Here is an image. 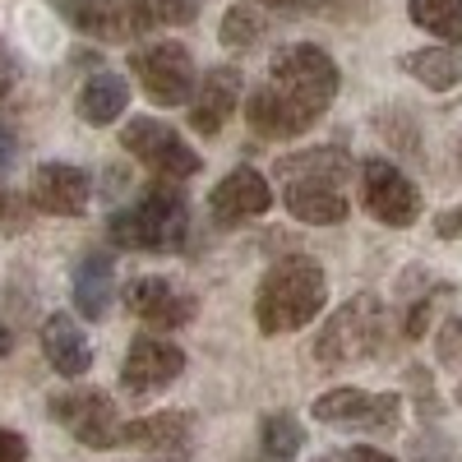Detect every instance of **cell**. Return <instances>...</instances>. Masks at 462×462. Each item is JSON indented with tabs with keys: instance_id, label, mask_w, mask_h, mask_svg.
I'll return each instance as SVG.
<instances>
[{
	"instance_id": "30",
	"label": "cell",
	"mask_w": 462,
	"mask_h": 462,
	"mask_svg": "<svg viewBox=\"0 0 462 462\" xmlns=\"http://www.w3.org/2000/svg\"><path fill=\"white\" fill-rule=\"evenodd\" d=\"M435 231H439L444 241L462 236V204H457V208H448V213H439V217H435Z\"/></svg>"
},
{
	"instance_id": "12",
	"label": "cell",
	"mask_w": 462,
	"mask_h": 462,
	"mask_svg": "<svg viewBox=\"0 0 462 462\" xmlns=\"http://www.w3.org/2000/svg\"><path fill=\"white\" fill-rule=\"evenodd\" d=\"M65 14L74 19V28L102 37V42H130L143 28H152L148 0H74Z\"/></svg>"
},
{
	"instance_id": "17",
	"label": "cell",
	"mask_w": 462,
	"mask_h": 462,
	"mask_svg": "<svg viewBox=\"0 0 462 462\" xmlns=\"http://www.w3.org/2000/svg\"><path fill=\"white\" fill-rule=\"evenodd\" d=\"M282 204L296 222H310V226H337L346 217L342 189L319 180H282Z\"/></svg>"
},
{
	"instance_id": "2",
	"label": "cell",
	"mask_w": 462,
	"mask_h": 462,
	"mask_svg": "<svg viewBox=\"0 0 462 462\" xmlns=\"http://www.w3.org/2000/svg\"><path fill=\"white\" fill-rule=\"evenodd\" d=\"M328 300V278L315 259L305 254H287L263 273L259 296H254V324L259 333L278 337V333H296L310 319H319Z\"/></svg>"
},
{
	"instance_id": "35",
	"label": "cell",
	"mask_w": 462,
	"mask_h": 462,
	"mask_svg": "<svg viewBox=\"0 0 462 462\" xmlns=\"http://www.w3.org/2000/svg\"><path fill=\"white\" fill-rule=\"evenodd\" d=\"M56 5H60V10H69V5H74V0H56Z\"/></svg>"
},
{
	"instance_id": "15",
	"label": "cell",
	"mask_w": 462,
	"mask_h": 462,
	"mask_svg": "<svg viewBox=\"0 0 462 462\" xmlns=\"http://www.w3.org/2000/svg\"><path fill=\"white\" fill-rule=\"evenodd\" d=\"M236 102H241V69L217 65V69L204 74V84L189 93V125H195L199 134H217L231 121Z\"/></svg>"
},
{
	"instance_id": "32",
	"label": "cell",
	"mask_w": 462,
	"mask_h": 462,
	"mask_svg": "<svg viewBox=\"0 0 462 462\" xmlns=\"http://www.w3.org/2000/svg\"><path fill=\"white\" fill-rule=\"evenodd\" d=\"M14 152H19V139H14V130H10L5 121H0V171L14 162Z\"/></svg>"
},
{
	"instance_id": "22",
	"label": "cell",
	"mask_w": 462,
	"mask_h": 462,
	"mask_svg": "<svg viewBox=\"0 0 462 462\" xmlns=\"http://www.w3.org/2000/svg\"><path fill=\"white\" fill-rule=\"evenodd\" d=\"M402 69L411 74V79H420L426 88L448 93V88L462 84V51L457 47H426V51L402 56Z\"/></svg>"
},
{
	"instance_id": "1",
	"label": "cell",
	"mask_w": 462,
	"mask_h": 462,
	"mask_svg": "<svg viewBox=\"0 0 462 462\" xmlns=\"http://www.w3.org/2000/svg\"><path fill=\"white\" fill-rule=\"evenodd\" d=\"M337 84V65L324 47L291 42L273 56L268 79L245 97V121L259 139H296L328 111Z\"/></svg>"
},
{
	"instance_id": "33",
	"label": "cell",
	"mask_w": 462,
	"mask_h": 462,
	"mask_svg": "<svg viewBox=\"0 0 462 462\" xmlns=\"http://www.w3.org/2000/svg\"><path fill=\"white\" fill-rule=\"evenodd\" d=\"M259 5H273V10H305V5H315V0H259Z\"/></svg>"
},
{
	"instance_id": "11",
	"label": "cell",
	"mask_w": 462,
	"mask_h": 462,
	"mask_svg": "<svg viewBox=\"0 0 462 462\" xmlns=\"http://www.w3.org/2000/svg\"><path fill=\"white\" fill-rule=\"evenodd\" d=\"M208 208H213V217H217L222 226L263 217L268 208H273V185H268V176L254 171V167H236V171H226V176L213 185Z\"/></svg>"
},
{
	"instance_id": "26",
	"label": "cell",
	"mask_w": 462,
	"mask_h": 462,
	"mask_svg": "<svg viewBox=\"0 0 462 462\" xmlns=\"http://www.w3.org/2000/svg\"><path fill=\"white\" fill-rule=\"evenodd\" d=\"M28 217H32L28 199L19 195V189L0 185V226H5V231H23V226H28Z\"/></svg>"
},
{
	"instance_id": "4",
	"label": "cell",
	"mask_w": 462,
	"mask_h": 462,
	"mask_svg": "<svg viewBox=\"0 0 462 462\" xmlns=\"http://www.w3.org/2000/svg\"><path fill=\"white\" fill-rule=\"evenodd\" d=\"M383 342V300L361 291L346 305H337V315L319 328L315 337V361L324 370H342V365H356L370 361Z\"/></svg>"
},
{
	"instance_id": "31",
	"label": "cell",
	"mask_w": 462,
	"mask_h": 462,
	"mask_svg": "<svg viewBox=\"0 0 462 462\" xmlns=\"http://www.w3.org/2000/svg\"><path fill=\"white\" fill-rule=\"evenodd\" d=\"M342 462H398V457L379 453V448H370V444H352V448L342 453Z\"/></svg>"
},
{
	"instance_id": "27",
	"label": "cell",
	"mask_w": 462,
	"mask_h": 462,
	"mask_svg": "<svg viewBox=\"0 0 462 462\" xmlns=\"http://www.w3.org/2000/svg\"><path fill=\"white\" fill-rule=\"evenodd\" d=\"M204 0H148V14L152 23H189L199 14Z\"/></svg>"
},
{
	"instance_id": "9",
	"label": "cell",
	"mask_w": 462,
	"mask_h": 462,
	"mask_svg": "<svg viewBox=\"0 0 462 462\" xmlns=\"http://www.w3.org/2000/svg\"><path fill=\"white\" fill-rule=\"evenodd\" d=\"M402 402L398 393H365V389H333L315 398V420L328 426H361V430H398Z\"/></svg>"
},
{
	"instance_id": "8",
	"label": "cell",
	"mask_w": 462,
	"mask_h": 462,
	"mask_svg": "<svg viewBox=\"0 0 462 462\" xmlns=\"http://www.w3.org/2000/svg\"><path fill=\"white\" fill-rule=\"evenodd\" d=\"M361 204L374 222L383 226H411L420 217V189L407 180V171H398L393 162L370 158L361 167Z\"/></svg>"
},
{
	"instance_id": "3",
	"label": "cell",
	"mask_w": 462,
	"mask_h": 462,
	"mask_svg": "<svg viewBox=\"0 0 462 462\" xmlns=\"http://www.w3.org/2000/svg\"><path fill=\"white\" fill-rule=\"evenodd\" d=\"M111 245L121 250H152V254H176L189 241V204L176 185H152L143 195L111 213L106 222Z\"/></svg>"
},
{
	"instance_id": "21",
	"label": "cell",
	"mask_w": 462,
	"mask_h": 462,
	"mask_svg": "<svg viewBox=\"0 0 462 462\" xmlns=\"http://www.w3.org/2000/svg\"><path fill=\"white\" fill-rule=\"evenodd\" d=\"M125 106H130V84H125V74H116V69H97L79 88V116L88 125H111Z\"/></svg>"
},
{
	"instance_id": "20",
	"label": "cell",
	"mask_w": 462,
	"mask_h": 462,
	"mask_svg": "<svg viewBox=\"0 0 462 462\" xmlns=\"http://www.w3.org/2000/svg\"><path fill=\"white\" fill-rule=\"evenodd\" d=\"M111 296H116V268H111V259L102 250L84 254L79 268H74V305H79V315L84 319H102Z\"/></svg>"
},
{
	"instance_id": "25",
	"label": "cell",
	"mask_w": 462,
	"mask_h": 462,
	"mask_svg": "<svg viewBox=\"0 0 462 462\" xmlns=\"http://www.w3.org/2000/svg\"><path fill=\"white\" fill-rule=\"evenodd\" d=\"M259 37H263V19L254 10H226V19H222V47L245 51V47L259 42Z\"/></svg>"
},
{
	"instance_id": "10",
	"label": "cell",
	"mask_w": 462,
	"mask_h": 462,
	"mask_svg": "<svg viewBox=\"0 0 462 462\" xmlns=\"http://www.w3.org/2000/svg\"><path fill=\"white\" fill-rule=\"evenodd\" d=\"M180 370H185V352H180V346L167 342V337L143 333V337L130 342V356L121 365V383H125V393L148 398V393L167 389L171 379H180Z\"/></svg>"
},
{
	"instance_id": "23",
	"label": "cell",
	"mask_w": 462,
	"mask_h": 462,
	"mask_svg": "<svg viewBox=\"0 0 462 462\" xmlns=\"http://www.w3.org/2000/svg\"><path fill=\"white\" fill-rule=\"evenodd\" d=\"M407 14L444 47H462V0H407Z\"/></svg>"
},
{
	"instance_id": "36",
	"label": "cell",
	"mask_w": 462,
	"mask_h": 462,
	"mask_svg": "<svg viewBox=\"0 0 462 462\" xmlns=\"http://www.w3.org/2000/svg\"><path fill=\"white\" fill-rule=\"evenodd\" d=\"M457 167H462V148H457Z\"/></svg>"
},
{
	"instance_id": "34",
	"label": "cell",
	"mask_w": 462,
	"mask_h": 462,
	"mask_svg": "<svg viewBox=\"0 0 462 462\" xmlns=\"http://www.w3.org/2000/svg\"><path fill=\"white\" fill-rule=\"evenodd\" d=\"M10 346H14V333H10L5 324H0V361H5V356H10Z\"/></svg>"
},
{
	"instance_id": "24",
	"label": "cell",
	"mask_w": 462,
	"mask_h": 462,
	"mask_svg": "<svg viewBox=\"0 0 462 462\" xmlns=\"http://www.w3.org/2000/svg\"><path fill=\"white\" fill-rule=\"evenodd\" d=\"M259 444H263V453H268V457L287 462V457H296V453H300L305 430H300V420H296V416L273 411V416H263V420H259Z\"/></svg>"
},
{
	"instance_id": "16",
	"label": "cell",
	"mask_w": 462,
	"mask_h": 462,
	"mask_svg": "<svg viewBox=\"0 0 462 462\" xmlns=\"http://www.w3.org/2000/svg\"><path fill=\"white\" fill-rule=\"evenodd\" d=\"M42 352H47L51 370L65 374V379H79V374L93 365V342H88V333L79 328V319L65 315V310L47 315V324H42Z\"/></svg>"
},
{
	"instance_id": "37",
	"label": "cell",
	"mask_w": 462,
	"mask_h": 462,
	"mask_svg": "<svg viewBox=\"0 0 462 462\" xmlns=\"http://www.w3.org/2000/svg\"><path fill=\"white\" fill-rule=\"evenodd\" d=\"M457 398H462V389H457Z\"/></svg>"
},
{
	"instance_id": "5",
	"label": "cell",
	"mask_w": 462,
	"mask_h": 462,
	"mask_svg": "<svg viewBox=\"0 0 462 462\" xmlns=\"http://www.w3.org/2000/svg\"><path fill=\"white\" fill-rule=\"evenodd\" d=\"M121 143L130 158H139L152 176L162 180H195L204 171V158L189 148L167 121H152V116H134L121 130Z\"/></svg>"
},
{
	"instance_id": "14",
	"label": "cell",
	"mask_w": 462,
	"mask_h": 462,
	"mask_svg": "<svg viewBox=\"0 0 462 462\" xmlns=\"http://www.w3.org/2000/svg\"><path fill=\"white\" fill-rule=\"evenodd\" d=\"M125 305L152 328H185L195 319V296L171 287V278H134L125 291Z\"/></svg>"
},
{
	"instance_id": "18",
	"label": "cell",
	"mask_w": 462,
	"mask_h": 462,
	"mask_svg": "<svg viewBox=\"0 0 462 462\" xmlns=\"http://www.w3.org/2000/svg\"><path fill=\"white\" fill-rule=\"evenodd\" d=\"M278 180H319V185H337L352 176V152L337 148V143H324V148H305V152H287L278 158Z\"/></svg>"
},
{
	"instance_id": "7",
	"label": "cell",
	"mask_w": 462,
	"mask_h": 462,
	"mask_svg": "<svg viewBox=\"0 0 462 462\" xmlns=\"http://www.w3.org/2000/svg\"><path fill=\"white\" fill-rule=\"evenodd\" d=\"M51 420L74 435L88 448H116L121 444V426H116V402L102 393V389H65V393H51L47 402Z\"/></svg>"
},
{
	"instance_id": "19",
	"label": "cell",
	"mask_w": 462,
	"mask_h": 462,
	"mask_svg": "<svg viewBox=\"0 0 462 462\" xmlns=\"http://www.w3.org/2000/svg\"><path fill=\"white\" fill-rule=\"evenodd\" d=\"M121 444L143 448V453H180L189 444V416L185 411H158L121 426Z\"/></svg>"
},
{
	"instance_id": "29",
	"label": "cell",
	"mask_w": 462,
	"mask_h": 462,
	"mask_svg": "<svg viewBox=\"0 0 462 462\" xmlns=\"http://www.w3.org/2000/svg\"><path fill=\"white\" fill-rule=\"evenodd\" d=\"M28 457V439L10 426H0V462H23Z\"/></svg>"
},
{
	"instance_id": "28",
	"label": "cell",
	"mask_w": 462,
	"mask_h": 462,
	"mask_svg": "<svg viewBox=\"0 0 462 462\" xmlns=\"http://www.w3.org/2000/svg\"><path fill=\"white\" fill-rule=\"evenodd\" d=\"M439 356H444V365H457L462 361V315L448 319V328L439 333Z\"/></svg>"
},
{
	"instance_id": "6",
	"label": "cell",
	"mask_w": 462,
	"mask_h": 462,
	"mask_svg": "<svg viewBox=\"0 0 462 462\" xmlns=\"http://www.w3.org/2000/svg\"><path fill=\"white\" fill-rule=\"evenodd\" d=\"M130 69L158 106H180V102H189V93H195V56H189V47H180V42L139 47L130 56Z\"/></svg>"
},
{
	"instance_id": "13",
	"label": "cell",
	"mask_w": 462,
	"mask_h": 462,
	"mask_svg": "<svg viewBox=\"0 0 462 462\" xmlns=\"http://www.w3.org/2000/svg\"><path fill=\"white\" fill-rule=\"evenodd\" d=\"M93 180L74 162H42L32 171V208L51 217H79L88 208Z\"/></svg>"
}]
</instances>
